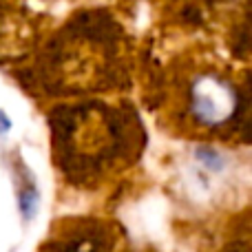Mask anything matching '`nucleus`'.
<instances>
[{
  "mask_svg": "<svg viewBox=\"0 0 252 252\" xmlns=\"http://www.w3.org/2000/svg\"><path fill=\"white\" fill-rule=\"evenodd\" d=\"M192 118L206 128H217L230 122L239 106L237 89L217 73H201L188 93Z\"/></svg>",
  "mask_w": 252,
  "mask_h": 252,
  "instance_id": "obj_1",
  "label": "nucleus"
},
{
  "mask_svg": "<svg viewBox=\"0 0 252 252\" xmlns=\"http://www.w3.org/2000/svg\"><path fill=\"white\" fill-rule=\"evenodd\" d=\"M53 252H118V237L100 221L75 223L73 230L51 241Z\"/></svg>",
  "mask_w": 252,
  "mask_h": 252,
  "instance_id": "obj_2",
  "label": "nucleus"
},
{
  "mask_svg": "<svg viewBox=\"0 0 252 252\" xmlns=\"http://www.w3.org/2000/svg\"><path fill=\"white\" fill-rule=\"evenodd\" d=\"M9 128H11V120H9L7 115L0 111V133H7Z\"/></svg>",
  "mask_w": 252,
  "mask_h": 252,
  "instance_id": "obj_3",
  "label": "nucleus"
}]
</instances>
